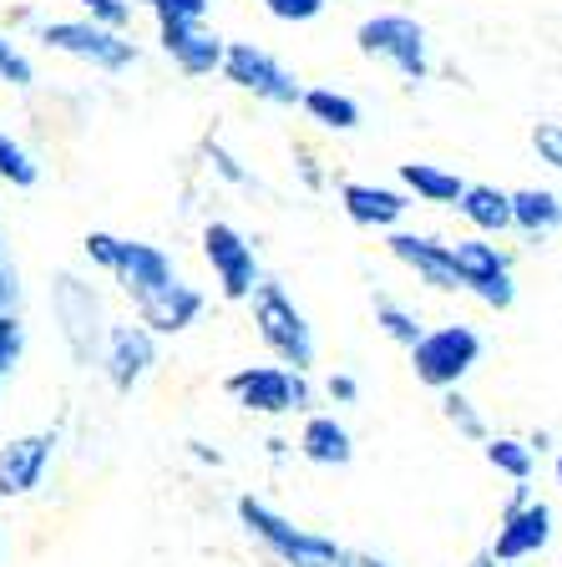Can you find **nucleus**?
<instances>
[{
  "mask_svg": "<svg viewBox=\"0 0 562 567\" xmlns=\"http://www.w3.org/2000/svg\"><path fill=\"white\" fill-rule=\"evenodd\" d=\"M0 82H6V86H21V92L35 82L31 56H25V51L16 47V41H11L6 31H0Z\"/></svg>",
  "mask_w": 562,
  "mask_h": 567,
  "instance_id": "nucleus-28",
  "label": "nucleus"
},
{
  "mask_svg": "<svg viewBox=\"0 0 562 567\" xmlns=\"http://www.w3.org/2000/svg\"><path fill=\"white\" fill-rule=\"evenodd\" d=\"M299 456L315 461V466H350L355 441L335 415H309L305 431H299Z\"/></svg>",
  "mask_w": 562,
  "mask_h": 567,
  "instance_id": "nucleus-19",
  "label": "nucleus"
},
{
  "mask_svg": "<svg viewBox=\"0 0 562 567\" xmlns=\"http://www.w3.org/2000/svg\"><path fill=\"white\" fill-rule=\"evenodd\" d=\"M400 188L416 193V203H441V208H457L467 177H457L451 167L436 163H400Z\"/></svg>",
  "mask_w": 562,
  "mask_h": 567,
  "instance_id": "nucleus-22",
  "label": "nucleus"
},
{
  "mask_svg": "<svg viewBox=\"0 0 562 567\" xmlns=\"http://www.w3.org/2000/svg\"><path fill=\"white\" fill-rule=\"evenodd\" d=\"M57 456V431H31L0 446V496H31Z\"/></svg>",
  "mask_w": 562,
  "mask_h": 567,
  "instance_id": "nucleus-13",
  "label": "nucleus"
},
{
  "mask_svg": "<svg viewBox=\"0 0 562 567\" xmlns=\"http://www.w3.org/2000/svg\"><path fill=\"white\" fill-rule=\"evenodd\" d=\"M340 567H386V563H380V557H370V553H355V547H345Z\"/></svg>",
  "mask_w": 562,
  "mask_h": 567,
  "instance_id": "nucleus-37",
  "label": "nucleus"
},
{
  "mask_svg": "<svg viewBox=\"0 0 562 567\" xmlns=\"http://www.w3.org/2000/svg\"><path fill=\"white\" fill-rule=\"evenodd\" d=\"M451 264H457L461 289H471L487 309H512V299H517L512 259H507L497 244H487L481 234L457 238V244H451Z\"/></svg>",
  "mask_w": 562,
  "mask_h": 567,
  "instance_id": "nucleus-9",
  "label": "nucleus"
},
{
  "mask_svg": "<svg viewBox=\"0 0 562 567\" xmlns=\"http://www.w3.org/2000/svg\"><path fill=\"white\" fill-rule=\"evenodd\" d=\"M223 390L254 415H289V411H305V405L315 401L309 380L289 365H244L223 380Z\"/></svg>",
  "mask_w": 562,
  "mask_h": 567,
  "instance_id": "nucleus-6",
  "label": "nucleus"
},
{
  "mask_svg": "<svg viewBox=\"0 0 562 567\" xmlns=\"http://www.w3.org/2000/svg\"><path fill=\"white\" fill-rule=\"evenodd\" d=\"M203 315V295L183 279H167L157 295L137 299V324L153 334H183L187 324H198Z\"/></svg>",
  "mask_w": 562,
  "mask_h": 567,
  "instance_id": "nucleus-17",
  "label": "nucleus"
},
{
  "mask_svg": "<svg viewBox=\"0 0 562 567\" xmlns=\"http://www.w3.org/2000/svg\"><path fill=\"white\" fill-rule=\"evenodd\" d=\"M102 340H106V354H102L106 380H112L117 395H132L147 380V370L157 365V334L142 330V324H112Z\"/></svg>",
  "mask_w": 562,
  "mask_h": 567,
  "instance_id": "nucleus-12",
  "label": "nucleus"
},
{
  "mask_svg": "<svg viewBox=\"0 0 562 567\" xmlns=\"http://www.w3.org/2000/svg\"><path fill=\"white\" fill-rule=\"evenodd\" d=\"M325 395H329L335 405H355V401H360V380L345 375V370H335V375L325 380Z\"/></svg>",
  "mask_w": 562,
  "mask_h": 567,
  "instance_id": "nucleus-36",
  "label": "nucleus"
},
{
  "mask_svg": "<svg viewBox=\"0 0 562 567\" xmlns=\"http://www.w3.org/2000/svg\"><path fill=\"white\" fill-rule=\"evenodd\" d=\"M441 415H446L451 425H457V436H467V441H487V421H481L477 401H471V395H461V385L441 390Z\"/></svg>",
  "mask_w": 562,
  "mask_h": 567,
  "instance_id": "nucleus-27",
  "label": "nucleus"
},
{
  "mask_svg": "<svg viewBox=\"0 0 562 567\" xmlns=\"http://www.w3.org/2000/svg\"><path fill=\"white\" fill-rule=\"evenodd\" d=\"M203 259H208L213 279H218L223 299H248L258 284V259H254V244L238 234L234 224H208L203 228Z\"/></svg>",
  "mask_w": 562,
  "mask_h": 567,
  "instance_id": "nucleus-11",
  "label": "nucleus"
},
{
  "mask_svg": "<svg viewBox=\"0 0 562 567\" xmlns=\"http://www.w3.org/2000/svg\"><path fill=\"white\" fill-rule=\"evenodd\" d=\"M481 360V334L471 324H436L410 344V370L426 390H451Z\"/></svg>",
  "mask_w": 562,
  "mask_h": 567,
  "instance_id": "nucleus-4",
  "label": "nucleus"
},
{
  "mask_svg": "<svg viewBox=\"0 0 562 567\" xmlns=\"http://www.w3.org/2000/svg\"><path fill=\"white\" fill-rule=\"evenodd\" d=\"M51 309H57V324H61V340H67L71 360H76V365H92L96 354H102V334H106L96 289L86 279H76V274H57V284H51Z\"/></svg>",
  "mask_w": 562,
  "mask_h": 567,
  "instance_id": "nucleus-5",
  "label": "nucleus"
},
{
  "mask_svg": "<svg viewBox=\"0 0 562 567\" xmlns=\"http://www.w3.org/2000/svg\"><path fill=\"white\" fill-rule=\"evenodd\" d=\"M471 567H517V563H502V557H492V553H477Z\"/></svg>",
  "mask_w": 562,
  "mask_h": 567,
  "instance_id": "nucleus-40",
  "label": "nucleus"
},
{
  "mask_svg": "<svg viewBox=\"0 0 562 567\" xmlns=\"http://www.w3.org/2000/svg\"><path fill=\"white\" fill-rule=\"evenodd\" d=\"M86 259L96 264V269H112V259H117V234H102V228H92V234L82 238Z\"/></svg>",
  "mask_w": 562,
  "mask_h": 567,
  "instance_id": "nucleus-35",
  "label": "nucleus"
},
{
  "mask_svg": "<svg viewBox=\"0 0 562 567\" xmlns=\"http://www.w3.org/2000/svg\"><path fill=\"white\" fill-rule=\"evenodd\" d=\"M187 446H193V456H198V461H213V466H223V456L208 446V441H187Z\"/></svg>",
  "mask_w": 562,
  "mask_h": 567,
  "instance_id": "nucleus-39",
  "label": "nucleus"
},
{
  "mask_svg": "<svg viewBox=\"0 0 562 567\" xmlns=\"http://www.w3.org/2000/svg\"><path fill=\"white\" fill-rule=\"evenodd\" d=\"M258 6H264V11H269L274 21L305 25V21H315V16H325L329 0H258Z\"/></svg>",
  "mask_w": 562,
  "mask_h": 567,
  "instance_id": "nucleus-31",
  "label": "nucleus"
},
{
  "mask_svg": "<svg viewBox=\"0 0 562 567\" xmlns=\"http://www.w3.org/2000/svg\"><path fill=\"white\" fill-rule=\"evenodd\" d=\"M355 47L365 51V56L386 61V66H396L406 82H426L431 76V41H426V25L416 21V16H370V21H360V31H355Z\"/></svg>",
  "mask_w": 562,
  "mask_h": 567,
  "instance_id": "nucleus-3",
  "label": "nucleus"
},
{
  "mask_svg": "<svg viewBox=\"0 0 562 567\" xmlns=\"http://www.w3.org/2000/svg\"><path fill=\"white\" fill-rule=\"evenodd\" d=\"M390 254H396V259L406 264L421 284H431L436 295H457L461 289L457 264H451V244H441V238L400 234V228H390Z\"/></svg>",
  "mask_w": 562,
  "mask_h": 567,
  "instance_id": "nucleus-15",
  "label": "nucleus"
},
{
  "mask_svg": "<svg viewBox=\"0 0 562 567\" xmlns=\"http://www.w3.org/2000/svg\"><path fill=\"white\" fill-rule=\"evenodd\" d=\"M218 71L238 86V92H254L258 102H274V106H299V92H305L299 76H294L279 56H269L264 47H254V41H228Z\"/></svg>",
  "mask_w": 562,
  "mask_h": 567,
  "instance_id": "nucleus-8",
  "label": "nucleus"
},
{
  "mask_svg": "<svg viewBox=\"0 0 562 567\" xmlns=\"http://www.w3.org/2000/svg\"><path fill=\"white\" fill-rule=\"evenodd\" d=\"M375 324H380V334H386V340H396V344H416L426 334V324L416 315H410L406 305H396V299H375Z\"/></svg>",
  "mask_w": 562,
  "mask_h": 567,
  "instance_id": "nucleus-25",
  "label": "nucleus"
},
{
  "mask_svg": "<svg viewBox=\"0 0 562 567\" xmlns=\"http://www.w3.org/2000/svg\"><path fill=\"white\" fill-rule=\"evenodd\" d=\"M11 299H16V274L6 269V259H0V309L11 305Z\"/></svg>",
  "mask_w": 562,
  "mask_h": 567,
  "instance_id": "nucleus-38",
  "label": "nucleus"
},
{
  "mask_svg": "<svg viewBox=\"0 0 562 567\" xmlns=\"http://www.w3.org/2000/svg\"><path fill=\"white\" fill-rule=\"evenodd\" d=\"M0 177H6L11 188H35V183H41V163L25 153L11 132H0Z\"/></svg>",
  "mask_w": 562,
  "mask_h": 567,
  "instance_id": "nucleus-26",
  "label": "nucleus"
},
{
  "mask_svg": "<svg viewBox=\"0 0 562 567\" xmlns=\"http://www.w3.org/2000/svg\"><path fill=\"white\" fill-rule=\"evenodd\" d=\"M112 279L122 284V295L137 305V299L157 295L167 279H177L173 274V259H167L157 244H142V238H117V259H112Z\"/></svg>",
  "mask_w": 562,
  "mask_h": 567,
  "instance_id": "nucleus-14",
  "label": "nucleus"
},
{
  "mask_svg": "<svg viewBox=\"0 0 562 567\" xmlns=\"http://www.w3.org/2000/svg\"><path fill=\"white\" fill-rule=\"evenodd\" d=\"M21 350H25V324L11 309H0V380L21 365Z\"/></svg>",
  "mask_w": 562,
  "mask_h": 567,
  "instance_id": "nucleus-29",
  "label": "nucleus"
},
{
  "mask_svg": "<svg viewBox=\"0 0 562 567\" xmlns=\"http://www.w3.org/2000/svg\"><path fill=\"white\" fill-rule=\"evenodd\" d=\"M203 153L213 157V167H218V173L228 177V183H238V188H248V183H254V177H248L244 167H238V157L228 153V147H223V142H213V137H208V142H203Z\"/></svg>",
  "mask_w": 562,
  "mask_h": 567,
  "instance_id": "nucleus-34",
  "label": "nucleus"
},
{
  "mask_svg": "<svg viewBox=\"0 0 562 567\" xmlns=\"http://www.w3.org/2000/svg\"><path fill=\"white\" fill-rule=\"evenodd\" d=\"M558 482H562V456H558Z\"/></svg>",
  "mask_w": 562,
  "mask_h": 567,
  "instance_id": "nucleus-41",
  "label": "nucleus"
},
{
  "mask_svg": "<svg viewBox=\"0 0 562 567\" xmlns=\"http://www.w3.org/2000/svg\"><path fill=\"white\" fill-rule=\"evenodd\" d=\"M41 47L61 51L71 61H86L96 71H127L137 61V47L127 41V31H106L96 21H47L41 25Z\"/></svg>",
  "mask_w": 562,
  "mask_h": 567,
  "instance_id": "nucleus-7",
  "label": "nucleus"
},
{
  "mask_svg": "<svg viewBox=\"0 0 562 567\" xmlns=\"http://www.w3.org/2000/svg\"><path fill=\"white\" fill-rule=\"evenodd\" d=\"M552 543V507L528 492V482H517L512 502H507L502 522H497V543L487 547L502 563H528Z\"/></svg>",
  "mask_w": 562,
  "mask_h": 567,
  "instance_id": "nucleus-10",
  "label": "nucleus"
},
{
  "mask_svg": "<svg viewBox=\"0 0 562 567\" xmlns=\"http://www.w3.org/2000/svg\"><path fill=\"white\" fill-rule=\"evenodd\" d=\"M457 213L467 218L471 228H477L481 238L487 234H507L512 228V203H507L502 188H492V183H467L457 198Z\"/></svg>",
  "mask_w": 562,
  "mask_h": 567,
  "instance_id": "nucleus-20",
  "label": "nucleus"
},
{
  "mask_svg": "<svg viewBox=\"0 0 562 567\" xmlns=\"http://www.w3.org/2000/svg\"><path fill=\"white\" fill-rule=\"evenodd\" d=\"M532 147H538L542 163L562 173V122H538V127H532Z\"/></svg>",
  "mask_w": 562,
  "mask_h": 567,
  "instance_id": "nucleus-33",
  "label": "nucleus"
},
{
  "mask_svg": "<svg viewBox=\"0 0 562 567\" xmlns=\"http://www.w3.org/2000/svg\"><path fill=\"white\" fill-rule=\"evenodd\" d=\"M299 106H305V117L325 132H355L360 127V102L335 86H305L299 92Z\"/></svg>",
  "mask_w": 562,
  "mask_h": 567,
  "instance_id": "nucleus-23",
  "label": "nucleus"
},
{
  "mask_svg": "<svg viewBox=\"0 0 562 567\" xmlns=\"http://www.w3.org/2000/svg\"><path fill=\"white\" fill-rule=\"evenodd\" d=\"M157 31H163V51L173 56V66L183 76H213L223 66L228 41H218L203 21H157Z\"/></svg>",
  "mask_w": 562,
  "mask_h": 567,
  "instance_id": "nucleus-16",
  "label": "nucleus"
},
{
  "mask_svg": "<svg viewBox=\"0 0 562 567\" xmlns=\"http://www.w3.org/2000/svg\"><path fill=\"white\" fill-rule=\"evenodd\" d=\"M86 11V21L106 25V31H127L132 25V0H76Z\"/></svg>",
  "mask_w": 562,
  "mask_h": 567,
  "instance_id": "nucleus-30",
  "label": "nucleus"
},
{
  "mask_svg": "<svg viewBox=\"0 0 562 567\" xmlns=\"http://www.w3.org/2000/svg\"><path fill=\"white\" fill-rule=\"evenodd\" d=\"M340 208H345V218L360 228H396L400 218H406L410 198L396 188H380V183H345Z\"/></svg>",
  "mask_w": 562,
  "mask_h": 567,
  "instance_id": "nucleus-18",
  "label": "nucleus"
},
{
  "mask_svg": "<svg viewBox=\"0 0 562 567\" xmlns=\"http://www.w3.org/2000/svg\"><path fill=\"white\" fill-rule=\"evenodd\" d=\"M481 456H487L492 472L512 476V482H532V472H538V451L517 436H487L481 441Z\"/></svg>",
  "mask_w": 562,
  "mask_h": 567,
  "instance_id": "nucleus-24",
  "label": "nucleus"
},
{
  "mask_svg": "<svg viewBox=\"0 0 562 567\" xmlns=\"http://www.w3.org/2000/svg\"><path fill=\"white\" fill-rule=\"evenodd\" d=\"M512 203V228L528 238H548L552 228H562V198L552 188H517L507 193Z\"/></svg>",
  "mask_w": 562,
  "mask_h": 567,
  "instance_id": "nucleus-21",
  "label": "nucleus"
},
{
  "mask_svg": "<svg viewBox=\"0 0 562 567\" xmlns=\"http://www.w3.org/2000/svg\"><path fill=\"white\" fill-rule=\"evenodd\" d=\"M132 6H147L157 21H203L208 16V0H132Z\"/></svg>",
  "mask_w": 562,
  "mask_h": 567,
  "instance_id": "nucleus-32",
  "label": "nucleus"
},
{
  "mask_svg": "<svg viewBox=\"0 0 562 567\" xmlns=\"http://www.w3.org/2000/svg\"><path fill=\"white\" fill-rule=\"evenodd\" d=\"M254 324H258V340L269 344L274 354H279V365H294L299 375H305L309 365H315V330H309L305 309L294 305L289 295H284V284H254Z\"/></svg>",
  "mask_w": 562,
  "mask_h": 567,
  "instance_id": "nucleus-2",
  "label": "nucleus"
},
{
  "mask_svg": "<svg viewBox=\"0 0 562 567\" xmlns=\"http://www.w3.org/2000/svg\"><path fill=\"white\" fill-rule=\"evenodd\" d=\"M238 522H244L248 537H258L284 567H340L345 547L335 543V537L294 527L284 512H274L269 502H258V496H238Z\"/></svg>",
  "mask_w": 562,
  "mask_h": 567,
  "instance_id": "nucleus-1",
  "label": "nucleus"
}]
</instances>
